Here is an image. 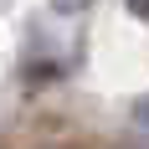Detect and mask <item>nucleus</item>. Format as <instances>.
I'll use <instances>...</instances> for the list:
<instances>
[{
    "label": "nucleus",
    "instance_id": "nucleus-3",
    "mask_svg": "<svg viewBox=\"0 0 149 149\" xmlns=\"http://www.w3.org/2000/svg\"><path fill=\"white\" fill-rule=\"evenodd\" d=\"M57 5H62V10H82V0H57Z\"/></svg>",
    "mask_w": 149,
    "mask_h": 149
},
{
    "label": "nucleus",
    "instance_id": "nucleus-1",
    "mask_svg": "<svg viewBox=\"0 0 149 149\" xmlns=\"http://www.w3.org/2000/svg\"><path fill=\"white\" fill-rule=\"evenodd\" d=\"M129 10H134L139 21H149V0H129Z\"/></svg>",
    "mask_w": 149,
    "mask_h": 149
},
{
    "label": "nucleus",
    "instance_id": "nucleus-2",
    "mask_svg": "<svg viewBox=\"0 0 149 149\" xmlns=\"http://www.w3.org/2000/svg\"><path fill=\"white\" fill-rule=\"evenodd\" d=\"M134 113H139V123H144V129H149V98H144V103L134 108Z\"/></svg>",
    "mask_w": 149,
    "mask_h": 149
}]
</instances>
